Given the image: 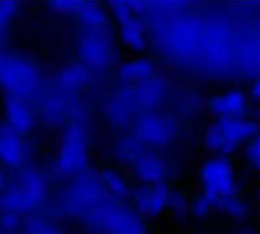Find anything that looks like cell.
<instances>
[{"mask_svg":"<svg viewBox=\"0 0 260 234\" xmlns=\"http://www.w3.org/2000/svg\"><path fill=\"white\" fill-rule=\"evenodd\" d=\"M17 147H16V143L12 138H11L8 133L0 132V156L4 158V160H10L13 158L15 160L17 157Z\"/></svg>","mask_w":260,"mask_h":234,"instance_id":"6da1fadb","label":"cell"},{"mask_svg":"<svg viewBox=\"0 0 260 234\" xmlns=\"http://www.w3.org/2000/svg\"><path fill=\"white\" fill-rule=\"evenodd\" d=\"M251 156H252V158H254V162L255 165H256V168L260 170V139L256 143H254V145H252Z\"/></svg>","mask_w":260,"mask_h":234,"instance_id":"7a4b0ae2","label":"cell"},{"mask_svg":"<svg viewBox=\"0 0 260 234\" xmlns=\"http://www.w3.org/2000/svg\"><path fill=\"white\" fill-rule=\"evenodd\" d=\"M256 90H257V94H260V84H259V85H257V88H256Z\"/></svg>","mask_w":260,"mask_h":234,"instance_id":"3957f363","label":"cell"}]
</instances>
